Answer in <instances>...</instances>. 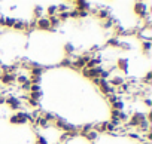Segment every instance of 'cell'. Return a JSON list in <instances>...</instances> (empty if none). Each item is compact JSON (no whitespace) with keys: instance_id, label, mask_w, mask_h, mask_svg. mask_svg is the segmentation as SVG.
I'll list each match as a JSON object with an SVG mask.
<instances>
[{"instance_id":"6da1fadb","label":"cell","mask_w":152,"mask_h":144,"mask_svg":"<svg viewBox=\"0 0 152 144\" xmlns=\"http://www.w3.org/2000/svg\"><path fill=\"white\" fill-rule=\"evenodd\" d=\"M148 6H149V5H148V3H143V2H136V3H134L133 11H134V15L139 18V21H143V20L151 14V9H149Z\"/></svg>"},{"instance_id":"7a4b0ae2","label":"cell","mask_w":152,"mask_h":144,"mask_svg":"<svg viewBox=\"0 0 152 144\" xmlns=\"http://www.w3.org/2000/svg\"><path fill=\"white\" fill-rule=\"evenodd\" d=\"M5 104L9 107V110H14V111H20V109H23V106H24L21 103L20 97H17V95H6Z\"/></svg>"},{"instance_id":"3957f363","label":"cell","mask_w":152,"mask_h":144,"mask_svg":"<svg viewBox=\"0 0 152 144\" xmlns=\"http://www.w3.org/2000/svg\"><path fill=\"white\" fill-rule=\"evenodd\" d=\"M28 120H30V114L27 111H23V110L17 111L15 114H12L9 117V123H12V125H24Z\"/></svg>"},{"instance_id":"277c9868","label":"cell","mask_w":152,"mask_h":144,"mask_svg":"<svg viewBox=\"0 0 152 144\" xmlns=\"http://www.w3.org/2000/svg\"><path fill=\"white\" fill-rule=\"evenodd\" d=\"M107 82H109V85H110L112 88L118 89V88H119L122 83H125L127 80H125L124 75H110V77L107 79Z\"/></svg>"},{"instance_id":"5b68a950","label":"cell","mask_w":152,"mask_h":144,"mask_svg":"<svg viewBox=\"0 0 152 144\" xmlns=\"http://www.w3.org/2000/svg\"><path fill=\"white\" fill-rule=\"evenodd\" d=\"M0 83L3 86H14L15 85V75L14 73H0Z\"/></svg>"},{"instance_id":"8992f818","label":"cell","mask_w":152,"mask_h":144,"mask_svg":"<svg viewBox=\"0 0 152 144\" xmlns=\"http://www.w3.org/2000/svg\"><path fill=\"white\" fill-rule=\"evenodd\" d=\"M128 65H130V61H128V58H125V56H119L118 59H116V70H119L122 75H125V73H128Z\"/></svg>"},{"instance_id":"52a82bcc","label":"cell","mask_w":152,"mask_h":144,"mask_svg":"<svg viewBox=\"0 0 152 144\" xmlns=\"http://www.w3.org/2000/svg\"><path fill=\"white\" fill-rule=\"evenodd\" d=\"M136 37L140 39V42H145V40H149V42H151V39H152V30L143 27V28H140L139 31H136Z\"/></svg>"},{"instance_id":"ba28073f","label":"cell","mask_w":152,"mask_h":144,"mask_svg":"<svg viewBox=\"0 0 152 144\" xmlns=\"http://www.w3.org/2000/svg\"><path fill=\"white\" fill-rule=\"evenodd\" d=\"M36 28L39 31H49L51 30V25H49L48 17H42V18L36 20Z\"/></svg>"},{"instance_id":"9c48e42d","label":"cell","mask_w":152,"mask_h":144,"mask_svg":"<svg viewBox=\"0 0 152 144\" xmlns=\"http://www.w3.org/2000/svg\"><path fill=\"white\" fill-rule=\"evenodd\" d=\"M96 17H97V20L104 21V20H107V18L110 17V12H109V9H107V8H97Z\"/></svg>"},{"instance_id":"30bf717a","label":"cell","mask_w":152,"mask_h":144,"mask_svg":"<svg viewBox=\"0 0 152 144\" xmlns=\"http://www.w3.org/2000/svg\"><path fill=\"white\" fill-rule=\"evenodd\" d=\"M14 28H15L17 31H26V33H30V31H28V24H27V21H24V20H18V18H17Z\"/></svg>"},{"instance_id":"8fae6325","label":"cell","mask_w":152,"mask_h":144,"mask_svg":"<svg viewBox=\"0 0 152 144\" xmlns=\"http://www.w3.org/2000/svg\"><path fill=\"white\" fill-rule=\"evenodd\" d=\"M140 49H142V52H143V55H146V56H149V54H151V49H152V43H151L149 40H145V42H140Z\"/></svg>"},{"instance_id":"7c38bea8","label":"cell","mask_w":152,"mask_h":144,"mask_svg":"<svg viewBox=\"0 0 152 144\" xmlns=\"http://www.w3.org/2000/svg\"><path fill=\"white\" fill-rule=\"evenodd\" d=\"M34 125H36V126H39V128H42V129H49V128H51V123H49V122H46L42 116H39V117L34 120Z\"/></svg>"},{"instance_id":"4fadbf2b","label":"cell","mask_w":152,"mask_h":144,"mask_svg":"<svg viewBox=\"0 0 152 144\" xmlns=\"http://www.w3.org/2000/svg\"><path fill=\"white\" fill-rule=\"evenodd\" d=\"M42 17H45V9L42 6H34L33 8V18L34 20H39Z\"/></svg>"},{"instance_id":"5bb4252c","label":"cell","mask_w":152,"mask_h":144,"mask_svg":"<svg viewBox=\"0 0 152 144\" xmlns=\"http://www.w3.org/2000/svg\"><path fill=\"white\" fill-rule=\"evenodd\" d=\"M63 49H64V55H66V56H69V58L73 56V54H75V46H73V43H69V42H67Z\"/></svg>"},{"instance_id":"9a60e30c","label":"cell","mask_w":152,"mask_h":144,"mask_svg":"<svg viewBox=\"0 0 152 144\" xmlns=\"http://www.w3.org/2000/svg\"><path fill=\"white\" fill-rule=\"evenodd\" d=\"M119 45H121V39L119 37H110L107 40V43H106V46H109V48H119Z\"/></svg>"},{"instance_id":"2e32d148","label":"cell","mask_w":152,"mask_h":144,"mask_svg":"<svg viewBox=\"0 0 152 144\" xmlns=\"http://www.w3.org/2000/svg\"><path fill=\"white\" fill-rule=\"evenodd\" d=\"M15 21H17V18H14V17H5V22H3V27H8V28H14V25H15Z\"/></svg>"},{"instance_id":"e0dca14e","label":"cell","mask_w":152,"mask_h":144,"mask_svg":"<svg viewBox=\"0 0 152 144\" xmlns=\"http://www.w3.org/2000/svg\"><path fill=\"white\" fill-rule=\"evenodd\" d=\"M48 21H49V25H51V28H54V30H57V27L61 24V22L58 21L57 15H54V17H48Z\"/></svg>"},{"instance_id":"ac0fdd59","label":"cell","mask_w":152,"mask_h":144,"mask_svg":"<svg viewBox=\"0 0 152 144\" xmlns=\"http://www.w3.org/2000/svg\"><path fill=\"white\" fill-rule=\"evenodd\" d=\"M84 138H87L88 141H97V138H99V134L93 129V131H90V132H87L85 135H84Z\"/></svg>"},{"instance_id":"d6986e66","label":"cell","mask_w":152,"mask_h":144,"mask_svg":"<svg viewBox=\"0 0 152 144\" xmlns=\"http://www.w3.org/2000/svg\"><path fill=\"white\" fill-rule=\"evenodd\" d=\"M70 3H60L57 5V14H61V12H69L70 11Z\"/></svg>"},{"instance_id":"ffe728a7","label":"cell","mask_w":152,"mask_h":144,"mask_svg":"<svg viewBox=\"0 0 152 144\" xmlns=\"http://www.w3.org/2000/svg\"><path fill=\"white\" fill-rule=\"evenodd\" d=\"M151 82H152V71H151V70H148V73L145 75V77H143L142 83H145L146 86H151Z\"/></svg>"},{"instance_id":"44dd1931","label":"cell","mask_w":152,"mask_h":144,"mask_svg":"<svg viewBox=\"0 0 152 144\" xmlns=\"http://www.w3.org/2000/svg\"><path fill=\"white\" fill-rule=\"evenodd\" d=\"M57 15V5H49L46 8V17H54Z\"/></svg>"},{"instance_id":"7402d4cb","label":"cell","mask_w":152,"mask_h":144,"mask_svg":"<svg viewBox=\"0 0 152 144\" xmlns=\"http://www.w3.org/2000/svg\"><path fill=\"white\" fill-rule=\"evenodd\" d=\"M57 18H58V21H60V22H64V21L70 20V18H69V12H61V14H57Z\"/></svg>"},{"instance_id":"603a6c76","label":"cell","mask_w":152,"mask_h":144,"mask_svg":"<svg viewBox=\"0 0 152 144\" xmlns=\"http://www.w3.org/2000/svg\"><path fill=\"white\" fill-rule=\"evenodd\" d=\"M60 67H69V68H72V59H70L69 56H66L64 59H61Z\"/></svg>"},{"instance_id":"cb8c5ba5","label":"cell","mask_w":152,"mask_h":144,"mask_svg":"<svg viewBox=\"0 0 152 144\" xmlns=\"http://www.w3.org/2000/svg\"><path fill=\"white\" fill-rule=\"evenodd\" d=\"M36 144H49V141H48V138L46 137H43V135H37V140H36Z\"/></svg>"},{"instance_id":"d4e9b609","label":"cell","mask_w":152,"mask_h":144,"mask_svg":"<svg viewBox=\"0 0 152 144\" xmlns=\"http://www.w3.org/2000/svg\"><path fill=\"white\" fill-rule=\"evenodd\" d=\"M143 103H145V106H146L148 109H151V104H152V103H151V98H149V97H146Z\"/></svg>"},{"instance_id":"484cf974","label":"cell","mask_w":152,"mask_h":144,"mask_svg":"<svg viewBox=\"0 0 152 144\" xmlns=\"http://www.w3.org/2000/svg\"><path fill=\"white\" fill-rule=\"evenodd\" d=\"M5 104V97H0V106Z\"/></svg>"}]
</instances>
